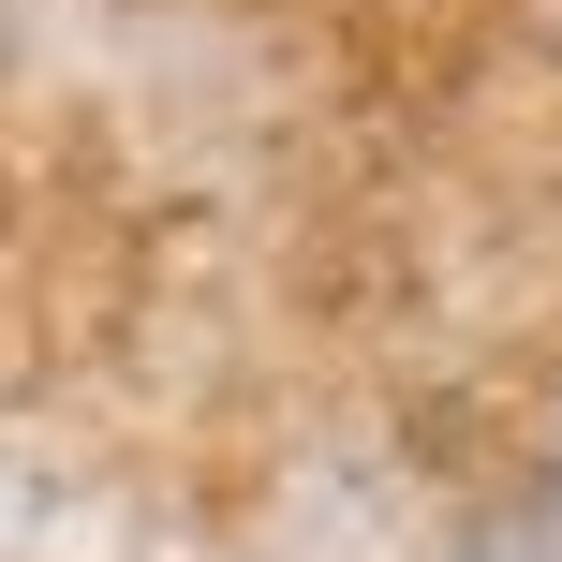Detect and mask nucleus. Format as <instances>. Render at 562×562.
<instances>
[]
</instances>
